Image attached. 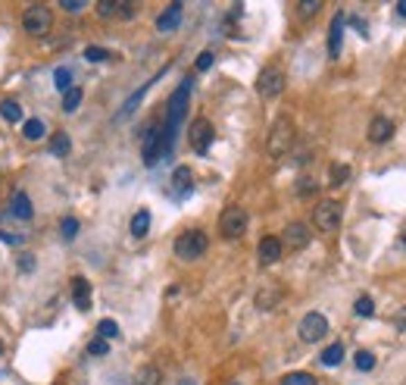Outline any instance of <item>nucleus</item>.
<instances>
[{
	"instance_id": "obj_5",
	"label": "nucleus",
	"mask_w": 406,
	"mask_h": 385,
	"mask_svg": "<svg viewBox=\"0 0 406 385\" xmlns=\"http://www.w3.org/2000/svg\"><path fill=\"white\" fill-rule=\"evenodd\" d=\"M219 232H222V238H241V235L247 232V210L228 207L219 216Z\"/></svg>"
},
{
	"instance_id": "obj_20",
	"label": "nucleus",
	"mask_w": 406,
	"mask_h": 385,
	"mask_svg": "<svg viewBox=\"0 0 406 385\" xmlns=\"http://www.w3.org/2000/svg\"><path fill=\"white\" fill-rule=\"evenodd\" d=\"M150 229V210H137L135 216H131V235L135 238H144Z\"/></svg>"
},
{
	"instance_id": "obj_25",
	"label": "nucleus",
	"mask_w": 406,
	"mask_h": 385,
	"mask_svg": "<svg viewBox=\"0 0 406 385\" xmlns=\"http://www.w3.org/2000/svg\"><path fill=\"white\" fill-rule=\"evenodd\" d=\"M81 95H85V91L81 88H69V91H62V110H66V113H72V110H78V104H81Z\"/></svg>"
},
{
	"instance_id": "obj_22",
	"label": "nucleus",
	"mask_w": 406,
	"mask_h": 385,
	"mask_svg": "<svg viewBox=\"0 0 406 385\" xmlns=\"http://www.w3.org/2000/svg\"><path fill=\"white\" fill-rule=\"evenodd\" d=\"M160 370L156 366H141L137 370V376H135V385H160Z\"/></svg>"
},
{
	"instance_id": "obj_26",
	"label": "nucleus",
	"mask_w": 406,
	"mask_h": 385,
	"mask_svg": "<svg viewBox=\"0 0 406 385\" xmlns=\"http://www.w3.org/2000/svg\"><path fill=\"white\" fill-rule=\"evenodd\" d=\"M144 95H147V85H144V88H137L135 95H131L128 101H125V107L119 110V120H125V116H131V113H135V110H137V104H141V97H144Z\"/></svg>"
},
{
	"instance_id": "obj_46",
	"label": "nucleus",
	"mask_w": 406,
	"mask_h": 385,
	"mask_svg": "<svg viewBox=\"0 0 406 385\" xmlns=\"http://www.w3.org/2000/svg\"><path fill=\"white\" fill-rule=\"evenodd\" d=\"M0 354H3V341H0Z\"/></svg>"
},
{
	"instance_id": "obj_16",
	"label": "nucleus",
	"mask_w": 406,
	"mask_h": 385,
	"mask_svg": "<svg viewBox=\"0 0 406 385\" xmlns=\"http://www.w3.org/2000/svg\"><path fill=\"white\" fill-rule=\"evenodd\" d=\"M344 19H347L344 13H337L335 19H331V32H328V54H331V57H337V54H341V44H344Z\"/></svg>"
},
{
	"instance_id": "obj_13",
	"label": "nucleus",
	"mask_w": 406,
	"mask_h": 385,
	"mask_svg": "<svg viewBox=\"0 0 406 385\" xmlns=\"http://www.w3.org/2000/svg\"><path fill=\"white\" fill-rule=\"evenodd\" d=\"M281 254H285V247H281V241L275 238V235H266V238L260 241V263H262V266L275 263Z\"/></svg>"
},
{
	"instance_id": "obj_14",
	"label": "nucleus",
	"mask_w": 406,
	"mask_h": 385,
	"mask_svg": "<svg viewBox=\"0 0 406 385\" xmlns=\"http://www.w3.org/2000/svg\"><path fill=\"white\" fill-rule=\"evenodd\" d=\"M191 188H194L191 170H187V166H175V170H172V191L178 197H187V195H191Z\"/></svg>"
},
{
	"instance_id": "obj_10",
	"label": "nucleus",
	"mask_w": 406,
	"mask_h": 385,
	"mask_svg": "<svg viewBox=\"0 0 406 385\" xmlns=\"http://www.w3.org/2000/svg\"><path fill=\"white\" fill-rule=\"evenodd\" d=\"M278 241L287 251H303V247L310 245V229H306V222H287L285 235H281Z\"/></svg>"
},
{
	"instance_id": "obj_15",
	"label": "nucleus",
	"mask_w": 406,
	"mask_h": 385,
	"mask_svg": "<svg viewBox=\"0 0 406 385\" xmlns=\"http://www.w3.org/2000/svg\"><path fill=\"white\" fill-rule=\"evenodd\" d=\"M181 13H185V7H181V3L166 7L160 13V19H156V28H160V32H172V28H178L181 26Z\"/></svg>"
},
{
	"instance_id": "obj_19",
	"label": "nucleus",
	"mask_w": 406,
	"mask_h": 385,
	"mask_svg": "<svg viewBox=\"0 0 406 385\" xmlns=\"http://www.w3.org/2000/svg\"><path fill=\"white\" fill-rule=\"evenodd\" d=\"M10 210H12V216L16 220H22V222H28L31 216H35V207H31V201H28V195H12V204H10Z\"/></svg>"
},
{
	"instance_id": "obj_17",
	"label": "nucleus",
	"mask_w": 406,
	"mask_h": 385,
	"mask_svg": "<svg viewBox=\"0 0 406 385\" xmlns=\"http://www.w3.org/2000/svg\"><path fill=\"white\" fill-rule=\"evenodd\" d=\"M72 297H75V307L78 310L91 307V285H87V279H81V276L72 279Z\"/></svg>"
},
{
	"instance_id": "obj_4",
	"label": "nucleus",
	"mask_w": 406,
	"mask_h": 385,
	"mask_svg": "<svg viewBox=\"0 0 406 385\" xmlns=\"http://www.w3.org/2000/svg\"><path fill=\"white\" fill-rule=\"evenodd\" d=\"M341 216H344L341 204L322 201V204H316V210H312V226H316L319 232H335V229L341 226Z\"/></svg>"
},
{
	"instance_id": "obj_34",
	"label": "nucleus",
	"mask_w": 406,
	"mask_h": 385,
	"mask_svg": "<svg viewBox=\"0 0 406 385\" xmlns=\"http://www.w3.org/2000/svg\"><path fill=\"white\" fill-rule=\"evenodd\" d=\"M85 60H91V63H106V60H110V51H103V47H87Z\"/></svg>"
},
{
	"instance_id": "obj_6",
	"label": "nucleus",
	"mask_w": 406,
	"mask_h": 385,
	"mask_svg": "<svg viewBox=\"0 0 406 385\" xmlns=\"http://www.w3.org/2000/svg\"><path fill=\"white\" fill-rule=\"evenodd\" d=\"M256 91H260L262 101H275V97L285 91V72L275 69V66H266L256 79Z\"/></svg>"
},
{
	"instance_id": "obj_8",
	"label": "nucleus",
	"mask_w": 406,
	"mask_h": 385,
	"mask_svg": "<svg viewBox=\"0 0 406 385\" xmlns=\"http://www.w3.org/2000/svg\"><path fill=\"white\" fill-rule=\"evenodd\" d=\"M300 338L303 341H322V335L328 332V320H325V313H319V310H312V313H306L303 320H300Z\"/></svg>"
},
{
	"instance_id": "obj_1",
	"label": "nucleus",
	"mask_w": 406,
	"mask_h": 385,
	"mask_svg": "<svg viewBox=\"0 0 406 385\" xmlns=\"http://www.w3.org/2000/svg\"><path fill=\"white\" fill-rule=\"evenodd\" d=\"M297 145V129H294V122L287 120V116H281V120H275L272 132H269L266 138V151L269 157H285L291 147Z\"/></svg>"
},
{
	"instance_id": "obj_48",
	"label": "nucleus",
	"mask_w": 406,
	"mask_h": 385,
	"mask_svg": "<svg viewBox=\"0 0 406 385\" xmlns=\"http://www.w3.org/2000/svg\"><path fill=\"white\" fill-rule=\"evenodd\" d=\"M181 385H191V382H181Z\"/></svg>"
},
{
	"instance_id": "obj_27",
	"label": "nucleus",
	"mask_w": 406,
	"mask_h": 385,
	"mask_svg": "<svg viewBox=\"0 0 406 385\" xmlns=\"http://www.w3.org/2000/svg\"><path fill=\"white\" fill-rule=\"evenodd\" d=\"M344 360V345H328L322 351V363L325 366H337Z\"/></svg>"
},
{
	"instance_id": "obj_40",
	"label": "nucleus",
	"mask_w": 406,
	"mask_h": 385,
	"mask_svg": "<svg viewBox=\"0 0 406 385\" xmlns=\"http://www.w3.org/2000/svg\"><path fill=\"white\" fill-rule=\"evenodd\" d=\"M19 270L31 272V270H35V257H31V254H22V257H19Z\"/></svg>"
},
{
	"instance_id": "obj_9",
	"label": "nucleus",
	"mask_w": 406,
	"mask_h": 385,
	"mask_svg": "<svg viewBox=\"0 0 406 385\" xmlns=\"http://www.w3.org/2000/svg\"><path fill=\"white\" fill-rule=\"evenodd\" d=\"M141 157L147 166H153L162 157V126H150L141 141Z\"/></svg>"
},
{
	"instance_id": "obj_2",
	"label": "nucleus",
	"mask_w": 406,
	"mask_h": 385,
	"mask_svg": "<svg viewBox=\"0 0 406 385\" xmlns=\"http://www.w3.org/2000/svg\"><path fill=\"white\" fill-rule=\"evenodd\" d=\"M50 26H53V13H50L44 3H31L22 13V28L28 35H35V38H44V35L50 32Z\"/></svg>"
},
{
	"instance_id": "obj_7",
	"label": "nucleus",
	"mask_w": 406,
	"mask_h": 385,
	"mask_svg": "<svg viewBox=\"0 0 406 385\" xmlns=\"http://www.w3.org/2000/svg\"><path fill=\"white\" fill-rule=\"evenodd\" d=\"M187 138H191V147L197 154H206L210 151V145H212V138H216V132H212V122L210 120H194L191 122V129H187Z\"/></svg>"
},
{
	"instance_id": "obj_11",
	"label": "nucleus",
	"mask_w": 406,
	"mask_h": 385,
	"mask_svg": "<svg viewBox=\"0 0 406 385\" xmlns=\"http://www.w3.org/2000/svg\"><path fill=\"white\" fill-rule=\"evenodd\" d=\"M97 10L106 19H131L135 16V3H125V0H100Z\"/></svg>"
},
{
	"instance_id": "obj_47",
	"label": "nucleus",
	"mask_w": 406,
	"mask_h": 385,
	"mask_svg": "<svg viewBox=\"0 0 406 385\" xmlns=\"http://www.w3.org/2000/svg\"><path fill=\"white\" fill-rule=\"evenodd\" d=\"M403 241H406V229H403Z\"/></svg>"
},
{
	"instance_id": "obj_31",
	"label": "nucleus",
	"mask_w": 406,
	"mask_h": 385,
	"mask_svg": "<svg viewBox=\"0 0 406 385\" xmlns=\"http://www.w3.org/2000/svg\"><path fill=\"white\" fill-rule=\"evenodd\" d=\"M281 385H316V379L310 372H291V376L281 379Z\"/></svg>"
},
{
	"instance_id": "obj_38",
	"label": "nucleus",
	"mask_w": 406,
	"mask_h": 385,
	"mask_svg": "<svg viewBox=\"0 0 406 385\" xmlns=\"http://www.w3.org/2000/svg\"><path fill=\"white\" fill-rule=\"evenodd\" d=\"M344 26H353L356 32L362 35V38L369 35V28H366V22H362V16H347V19H344Z\"/></svg>"
},
{
	"instance_id": "obj_43",
	"label": "nucleus",
	"mask_w": 406,
	"mask_h": 385,
	"mask_svg": "<svg viewBox=\"0 0 406 385\" xmlns=\"http://www.w3.org/2000/svg\"><path fill=\"white\" fill-rule=\"evenodd\" d=\"M62 10H69V13H78V10H85V3H81V0H62Z\"/></svg>"
},
{
	"instance_id": "obj_45",
	"label": "nucleus",
	"mask_w": 406,
	"mask_h": 385,
	"mask_svg": "<svg viewBox=\"0 0 406 385\" xmlns=\"http://www.w3.org/2000/svg\"><path fill=\"white\" fill-rule=\"evenodd\" d=\"M397 16H403V19H406V0H400V3H397Z\"/></svg>"
},
{
	"instance_id": "obj_12",
	"label": "nucleus",
	"mask_w": 406,
	"mask_h": 385,
	"mask_svg": "<svg viewBox=\"0 0 406 385\" xmlns=\"http://www.w3.org/2000/svg\"><path fill=\"white\" fill-rule=\"evenodd\" d=\"M391 135H394V122L387 120V116H375V120L369 122V141H372V145H384Z\"/></svg>"
},
{
	"instance_id": "obj_18",
	"label": "nucleus",
	"mask_w": 406,
	"mask_h": 385,
	"mask_svg": "<svg viewBox=\"0 0 406 385\" xmlns=\"http://www.w3.org/2000/svg\"><path fill=\"white\" fill-rule=\"evenodd\" d=\"M278 301H281V288H278V285H262V288L256 291V307H260V310H272Z\"/></svg>"
},
{
	"instance_id": "obj_21",
	"label": "nucleus",
	"mask_w": 406,
	"mask_h": 385,
	"mask_svg": "<svg viewBox=\"0 0 406 385\" xmlns=\"http://www.w3.org/2000/svg\"><path fill=\"white\" fill-rule=\"evenodd\" d=\"M69 151H72V141H69V135L66 132H56L53 138H50V154H53V157H66Z\"/></svg>"
},
{
	"instance_id": "obj_41",
	"label": "nucleus",
	"mask_w": 406,
	"mask_h": 385,
	"mask_svg": "<svg viewBox=\"0 0 406 385\" xmlns=\"http://www.w3.org/2000/svg\"><path fill=\"white\" fill-rule=\"evenodd\" d=\"M391 322H394V326H397V329H406V307H400L397 313L391 316Z\"/></svg>"
},
{
	"instance_id": "obj_36",
	"label": "nucleus",
	"mask_w": 406,
	"mask_h": 385,
	"mask_svg": "<svg viewBox=\"0 0 406 385\" xmlns=\"http://www.w3.org/2000/svg\"><path fill=\"white\" fill-rule=\"evenodd\" d=\"M75 235H78V220H75V216H66V220H62V238H75Z\"/></svg>"
},
{
	"instance_id": "obj_23",
	"label": "nucleus",
	"mask_w": 406,
	"mask_h": 385,
	"mask_svg": "<svg viewBox=\"0 0 406 385\" xmlns=\"http://www.w3.org/2000/svg\"><path fill=\"white\" fill-rule=\"evenodd\" d=\"M0 116L6 122H22V107L16 101H0Z\"/></svg>"
},
{
	"instance_id": "obj_24",
	"label": "nucleus",
	"mask_w": 406,
	"mask_h": 385,
	"mask_svg": "<svg viewBox=\"0 0 406 385\" xmlns=\"http://www.w3.org/2000/svg\"><path fill=\"white\" fill-rule=\"evenodd\" d=\"M44 132H47V126H44L41 120H25V126H22V135L28 141H37V138H44Z\"/></svg>"
},
{
	"instance_id": "obj_33",
	"label": "nucleus",
	"mask_w": 406,
	"mask_h": 385,
	"mask_svg": "<svg viewBox=\"0 0 406 385\" xmlns=\"http://www.w3.org/2000/svg\"><path fill=\"white\" fill-rule=\"evenodd\" d=\"M97 332H100V338H116V335H119V326H116V322H112V320H100V326H97Z\"/></svg>"
},
{
	"instance_id": "obj_44",
	"label": "nucleus",
	"mask_w": 406,
	"mask_h": 385,
	"mask_svg": "<svg viewBox=\"0 0 406 385\" xmlns=\"http://www.w3.org/2000/svg\"><path fill=\"white\" fill-rule=\"evenodd\" d=\"M0 241H6V245H22V235H10V232H0Z\"/></svg>"
},
{
	"instance_id": "obj_30",
	"label": "nucleus",
	"mask_w": 406,
	"mask_h": 385,
	"mask_svg": "<svg viewBox=\"0 0 406 385\" xmlns=\"http://www.w3.org/2000/svg\"><path fill=\"white\" fill-rule=\"evenodd\" d=\"M353 363H356V370H362V372H369L375 366V354L372 351H360L353 357Z\"/></svg>"
},
{
	"instance_id": "obj_42",
	"label": "nucleus",
	"mask_w": 406,
	"mask_h": 385,
	"mask_svg": "<svg viewBox=\"0 0 406 385\" xmlns=\"http://www.w3.org/2000/svg\"><path fill=\"white\" fill-rule=\"evenodd\" d=\"M210 66H212V54H210V51L200 54V57H197V69L203 72V69H210Z\"/></svg>"
},
{
	"instance_id": "obj_29",
	"label": "nucleus",
	"mask_w": 406,
	"mask_h": 385,
	"mask_svg": "<svg viewBox=\"0 0 406 385\" xmlns=\"http://www.w3.org/2000/svg\"><path fill=\"white\" fill-rule=\"evenodd\" d=\"M53 82L60 91H69L72 88V69H69V66H60V69L53 72Z\"/></svg>"
},
{
	"instance_id": "obj_3",
	"label": "nucleus",
	"mask_w": 406,
	"mask_h": 385,
	"mask_svg": "<svg viewBox=\"0 0 406 385\" xmlns=\"http://www.w3.org/2000/svg\"><path fill=\"white\" fill-rule=\"evenodd\" d=\"M206 235L200 232V229H191V232H185V235H178L175 238V254H178L181 260H197V257H203L206 254Z\"/></svg>"
},
{
	"instance_id": "obj_32",
	"label": "nucleus",
	"mask_w": 406,
	"mask_h": 385,
	"mask_svg": "<svg viewBox=\"0 0 406 385\" xmlns=\"http://www.w3.org/2000/svg\"><path fill=\"white\" fill-rule=\"evenodd\" d=\"M347 176H350V166H344V163H335V166H331V185H335V188L347 182Z\"/></svg>"
},
{
	"instance_id": "obj_37",
	"label": "nucleus",
	"mask_w": 406,
	"mask_h": 385,
	"mask_svg": "<svg viewBox=\"0 0 406 385\" xmlns=\"http://www.w3.org/2000/svg\"><path fill=\"white\" fill-rule=\"evenodd\" d=\"M106 351H110V345H106V341L100 338V335H97V338L91 341V345H87V354H94V357H103Z\"/></svg>"
},
{
	"instance_id": "obj_28",
	"label": "nucleus",
	"mask_w": 406,
	"mask_h": 385,
	"mask_svg": "<svg viewBox=\"0 0 406 385\" xmlns=\"http://www.w3.org/2000/svg\"><path fill=\"white\" fill-rule=\"evenodd\" d=\"M319 10H322V0H300L297 3V13L303 16V19H312Z\"/></svg>"
},
{
	"instance_id": "obj_35",
	"label": "nucleus",
	"mask_w": 406,
	"mask_h": 385,
	"mask_svg": "<svg viewBox=\"0 0 406 385\" xmlns=\"http://www.w3.org/2000/svg\"><path fill=\"white\" fill-rule=\"evenodd\" d=\"M353 310H356V313H360V316H372V313H375L372 297H360V301L353 304Z\"/></svg>"
},
{
	"instance_id": "obj_39",
	"label": "nucleus",
	"mask_w": 406,
	"mask_h": 385,
	"mask_svg": "<svg viewBox=\"0 0 406 385\" xmlns=\"http://www.w3.org/2000/svg\"><path fill=\"white\" fill-rule=\"evenodd\" d=\"M312 191H316V182H312V179H300V185H297V195H300V197H310Z\"/></svg>"
}]
</instances>
